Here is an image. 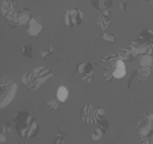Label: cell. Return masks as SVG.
Returning <instances> with one entry per match:
<instances>
[{"label":"cell","instance_id":"83f0119b","mask_svg":"<svg viewBox=\"0 0 153 144\" xmlns=\"http://www.w3.org/2000/svg\"><path fill=\"white\" fill-rule=\"evenodd\" d=\"M96 110H97V116H98V118L100 119H102L103 116H106V111L104 108H102V107H97L96 108Z\"/></svg>","mask_w":153,"mask_h":144},{"label":"cell","instance_id":"9c48e42d","mask_svg":"<svg viewBox=\"0 0 153 144\" xmlns=\"http://www.w3.org/2000/svg\"><path fill=\"white\" fill-rule=\"evenodd\" d=\"M118 59L117 54H109L101 59V66L104 69V77L106 81H110L113 78V71Z\"/></svg>","mask_w":153,"mask_h":144},{"label":"cell","instance_id":"f546056e","mask_svg":"<svg viewBox=\"0 0 153 144\" xmlns=\"http://www.w3.org/2000/svg\"><path fill=\"white\" fill-rule=\"evenodd\" d=\"M0 136H1V140H0V141H1V143L5 142V137H4V134L1 133V135H0Z\"/></svg>","mask_w":153,"mask_h":144},{"label":"cell","instance_id":"277c9868","mask_svg":"<svg viewBox=\"0 0 153 144\" xmlns=\"http://www.w3.org/2000/svg\"><path fill=\"white\" fill-rule=\"evenodd\" d=\"M136 132L140 135L141 138L146 137L148 133L153 130V113L149 115L147 113H143L137 116L135 123Z\"/></svg>","mask_w":153,"mask_h":144},{"label":"cell","instance_id":"8992f818","mask_svg":"<svg viewBox=\"0 0 153 144\" xmlns=\"http://www.w3.org/2000/svg\"><path fill=\"white\" fill-rule=\"evenodd\" d=\"M131 50H132L133 54H134L135 58L139 57V56L143 55V54H150L153 55V45L148 42L142 40V39H137L131 42L130 46Z\"/></svg>","mask_w":153,"mask_h":144},{"label":"cell","instance_id":"52a82bcc","mask_svg":"<svg viewBox=\"0 0 153 144\" xmlns=\"http://www.w3.org/2000/svg\"><path fill=\"white\" fill-rule=\"evenodd\" d=\"M84 11L81 8H73L66 11L65 16V23L68 27L74 28V27H78L79 25L82 24L84 19Z\"/></svg>","mask_w":153,"mask_h":144},{"label":"cell","instance_id":"ac0fdd59","mask_svg":"<svg viewBox=\"0 0 153 144\" xmlns=\"http://www.w3.org/2000/svg\"><path fill=\"white\" fill-rule=\"evenodd\" d=\"M118 59H122L124 61H132L135 59V56L133 54L131 48H124L117 53Z\"/></svg>","mask_w":153,"mask_h":144},{"label":"cell","instance_id":"d6986e66","mask_svg":"<svg viewBox=\"0 0 153 144\" xmlns=\"http://www.w3.org/2000/svg\"><path fill=\"white\" fill-rule=\"evenodd\" d=\"M68 94H70L68 89L66 88L65 86H60L58 88L57 92H56V98H57L60 102H65L68 97Z\"/></svg>","mask_w":153,"mask_h":144},{"label":"cell","instance_id":"4fadbf2b","mask_svg":"<svg viewBox=\"0 0 153 144\" xmlns=\"http://www.w3.org/2000/svg\"><path fill=\"white\" fill-rule=\"evenodd\" d=\"M16 6H18V4L14 0H2L1 6H0L2 16L6 17L10 12L16 10Z\"/></svg>","mask_w":153,"mask_h":144},{"label":"cell","instance_id":"d4e9b609","mask_svg":"<svg viewBox=\"0 0 153 144\" xmlns=\"http://www.w3.org/2000/svg\"><path fill=\"white\" fill-rule=\"evenodd\" d=\"M10 122L8 121H2L1 122V133L5 134L7 132H9L10 131Z\"/></svg>","mask_w":153,"mask_h":144},{"label":"cell","instance_id":"cb8c5ba5","mask_svg":"<svg viewBox=\"0 0 153 144\" xmlns=\"http://www.w3.org/2000/svg\"><path fill=\"white\" fill-rule=\"evenodd\" d=\"M102 40L104 41H107V42H110V43H114L115 42V36L110 33H107V32H104V33L102 34Z\"/></svg>","mask_w":153,"mask_h":144},{"label":"cell","instance_id":"5b68a950","mask_svg":"<svg viewBox=\"0 0 153 144\" xmlns=\"http://www.w3.org/2000/svg\"><path fill=\"white\" fill-rule=\"evenodd\" d=\"M32 13L28 9H22V10H14L10 12L6 16V21L10 28H18L19 26L28 24L32 19Z\"/></svg>","mask_w":153,"mask_h":144},{"label":"cell","instance_id":"ba28073f","mask_svg":"<svg viewBox=\"0 0 153 144\" xmlns=\"http://www.w3.org/2000/svg\"><path fill=\"white\" fill-rule=\"evenodd\" d=\"M92 103H88L83 106L82 111H81V119L83 122L89 124V125H94L100 121V119L97 116V110Z\"/></svg>","mask_w":153,"mask_h":144},{"label":"cell","instance_id":"e0dca14e","mask_svg":"<svg viewBox=\"0 0 153 144\" xmlns=\"http://www.w3.org/2000/svg\"><path fill=\"white\" fill-rule=\"evenodd\" d=\"M91 3L95 8L102 11L112 5V0H91Z\"/></svg>","mask_w":153,"mask_h":144},{"label":"cell","instance_id":"4dcf8cb0","mask_svg":"<svg viewBox=\"0 0 153 144\" xmlns=\"http://www.w3.org/2000/svg\"><path fill=\"white\" fill-rule=\"evenodd\" d=\"M144 1H149V0H144Z\"/></svg>","mask_w":153,"mask_h":144},{"label":"cell","instance_id":"603a6c76","mask_svg":"<svg viewBox=\"0 0 153 144\" xmlns=\"http://www.w3.org/2000/svg\"><path fill=\"white\" fill-rule=\"evenodd\" d=\"M21 50H22L23 55H25L26 57H29V58L33 57V47L31 45H24L22 47Z\"/></svg>","mask_w":153,"mask_h":144},{"label":"cell","instance_id":"7c38bea8","mask_svg":"<svg viewBox=\"0 0 153 144\" xmlns=\"http://www.w3.org/2000/svg\"><path fill=\"white\" fill-rule=\"evenodd\" d=\"M96 22H97V25H98V27H99V29L105 31L106 29H108L111 26V23H112L111 13H110L107 9L102 10L100 14H98V16H96Z\"/></svg>","mask_w":153,"mask_h":144},{"label":"cell","instance_id":"44dd1931","mask_svg":"<svg viewBox=\"0 0 153 144\" xmlns=\"http://www.w3.org/2000/svg\"><path fill=\"white\" fill-rule=\"evenodd\" d=\"M140 66H152L153 63V55L150 54H143V55L139 56Z\"/></svg>","mask_w":153,"mask_h":144},{"label":"cell","instance_id":"6da1fadb","mask_svg":"<svg viewBox=\"0 0 153 144\" xmlns=\"http://www.w3.org/2000/svg\"><path fill=\"white\" fill-rule=\"evenodd\" d=\"M14 127L19 136L23 139H31L38 135L39 123L28 111H19L13 119Z\"/></svg>","mask_w":153,"mask_h":144},{"label":"cell","instance_id":"4316f807","mask_svg":"<svg viewBox=\"0 0 153 144\" xmlns=\"http://www.w3.org/2000/svg\"><path fill=\"white\" fill-rule=\"evenodd\" d=\"M53 52V48L52 47H49V49L47 51H42L41 52V57L43 60H47V59L50 57V55L52 54Z\"/></svg>","mask_w":153,"mask_h":144},{"label":"cell","instance_id":"2e32d148","mask_svg":"<svg viewBox=\"0 0 153 144\" xmlns=\"http://www.w3.org/2000/svg\"><path fill=\"white\" fill-rule=\"evenodd\" d=\"M138 80L140 82H145L151 76V68L150 66H140L137 72Z\"/></svg>","mask_w":153,"mask_h":144},{"label":"cell","instance_id":"5bb4252c","mask_svg":"<svg viewBox=\"0 0 153 144\" xmlns=\"http://www.w3.org/2000/svg\"><path fill=\"white\" fill-rule=\"evenodd\" d=\"M107 128H108V122L106 120H100L97 123V128H96V131L94 132V134L92 135V140L93 141L99 140V139L106 133Z\"/></svg>","mask_w":153,"mask_h":144},{"label":"cell","instance_id":"3957f363","mask_svg":"<svg viewBox=\"0 0 153 144\" xmlns=\"http://www.w3.org/2000/svg\"><path fill=\"white\" fill-rule=\"evenodd\" d=\"M18 92V84L10 77L2 75L0 79V107L3 108L14 99Z\"/></svg>","mask_w":153,"mask_h":144},{"label":"cell","instance_id":"1f68e13d","mask_svg":"<svg viewBox=\"0 0 153 144\" xmlns=\"http://www.w3.org/2000/svg\"><path fill=\"white\" fill-rule=\"evenodd\" d=\"M152 68H153V63H152Z\"/></svg>","mask_w":153,"mask_h":144},{"label":"cell","instance_id":"30bf717a","mask_svg":"<svg viewBox=\"0 0 153 144\" xmlns=\"http://www.w3.org/2000/svg\"><path fill=\"white\" fill-rule=\"evenodd\" d=\"M76 72L80 75L81 79L83 81L91 83L93 80V73H94V69L93 66L90 63H81L76 66Z\"/></svg>","mask_w":153,"mask_h":144},{"label":"cell","instance_id":"9a60e30c","mask_svg":"<svg viewBox=\"0 0 153 144\" xmlns=\"http://www.w3.org/2000/svg\"><path fill=\"white\" fill-rule=\"evenodd\" d=\"M127 74V66H126V61L122 59H117V64H115L114 71H113V78L122 79L124 78Z\"/></svg>","mask_w":153,"mask_h":144},{"label":"cell","instance_id":"8fae6325","mask_svg":"<svg viewBox=\"0 0 153 144\" xmlns=\"http://www.w3.org/2000/svg\"><path fill=\"white\" fill-rule=\"evenodd\" d=\"M43 27L44 25L42 23L40 17L37 16H33L29 22V28L27 30V33L29 34V36L36 37L41 33V31L43 30Z\"/></svg>","mask_w":153,"mask_h":144},{"label":"cell","instance_id":"f1b7e54d","mask_svg":"<svg viewBox=\"0 0 153 144\" xmlns=\"http://www.w3.org/2000/svg\"><path fill=\"white\" fill-rule=\"evenodd\" d=\"M127 1H126V0H124V1L122 2V3H120V8H122V10H126V9H127Z\"/></svg>","mask_w":153,"mask_h":144},{"label":"cell","instance_id":"484cf974","mask_svg":"<svg viewBox=\"0 0 153 144\" xmlns=\"http://www.w3.org/2000/svg\"><path fill=\"white\" fill-rule=\"evenodd\" d=\"M65 134L63 133H57L55 136V138H54V143L56 144H62L65 143Z\"/></svg>","mask_w":153,"mask_h":144},{"label":"cell","instance_id":"7402d4cb","mask_svg":"<svg viewBox=\"0 0 153 144\" xmlns=\"http://www.w3.org/2000/svg\"><path fill=\"white\" fill-rule=\"evenodd\" d=\"M61 103H62V102H60L57 98H56V99L51 98V99H47V100H46V105H47L49 108L53 110H58L59 107H60Z\"/></svg>","mask_w":153,"mask_h":144},{"label":"cell","instance_id":"ffe728a7","mask_svg":"<svg viewBox=\"0 0 153 144\" xmlns=\"http://www.w3.org/2000/svg\"><path fill=\"white\" fill-rule=\"evenodd\" d=\"M139 38L148 42V43L152 44L153 43V31H151V30H146V29L141 30L139 33Z\"/></svg>","mask_w":153,"mask_h":144},{"label":"cell","instance_id":"7a4b0ae2","mask_svg":"<svg viewBox=\"0 0 153 144\" xmlns=\"http://www.w3.org/2000/svg\"><path fill=\"white\" fill-rule=\"evenodd\" d=\"M53 77V73L47 66H39L26 75L23 76L22 82L29 90H37L41 85L47 83Z\"/></svg>","mask_w":153,"mask_h":144}]
</instances>
